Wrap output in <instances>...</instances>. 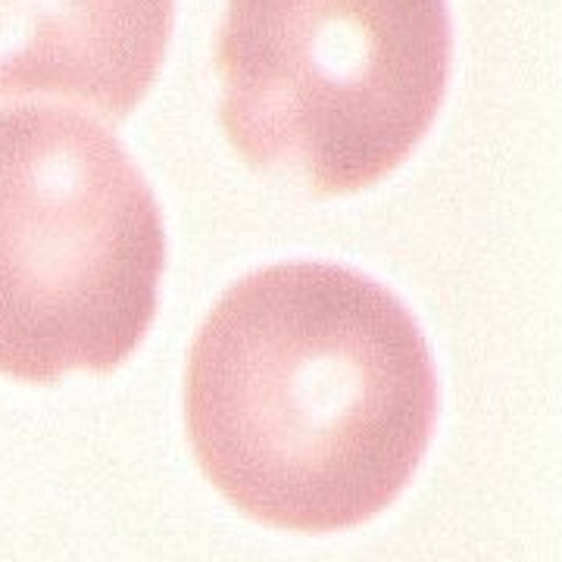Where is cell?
Returning a JSON list of instances; mask_svg holds the SVG:
<instances>
[{
	"label": "cell",
	"instance_id": "obj_1",
	"mask_svg": "<svg viewBox=\"0 0 562 562\" xmlns=\"http://www.w3.org/2000/svg\"><path fill=\"white\" fill-rule=\"evenodd\" d=\"M184 419L232 506L328 535L409 484L438 419V372L419 322L379 281L279 262L235 281L201 325Z\"/></svg>",
	"mask_w": 562,
	"mask_h": 562
},
{
	"label": "cell",
	"instance_id": "obj_2",
	"mask_svg": "<svg viewBox=\"0 0 562 562\" xmlns=\"http://www.w3.org/2000/svg\"><path fill=\"white\" fill-rule=\"evenodd\" d=\"M162 266L157 198L110 128L0 110V375L113 372L150 331Z\"/></svg>",
	"mask_w": 562,
	"mask_h": 562
},
{
	"label": "cell",
	"instance_id": "obj_3",
	"mask_svg": "<svg viewBox=\"0 0 562 562\" xmlns=\"http://www.w3.org/2000/svg\"><path fill=\"white\" fill-rule=\"evenodd\" d=\"M450 60L447 0H228L222 128L250 169L353 194L425 138Z\"/></svg>",
	"mask_w": 562,
	"mask_h": 562
},
{
	"label": "cell",
	"instance_id": "obj_4",
	"mask_svg": "<svg viewBox=\"0 0 562 562\" xmlns=\"http://www.w3.org/2000/svg\"><path fill=\"white\" fill-rule=\"evenodd\" d=\"M176 0H0V110L29 98L125 120L154 85Z\"/></svg>",
	"mask_w": 562,
	"mask_h": 562
}]
</instances>
